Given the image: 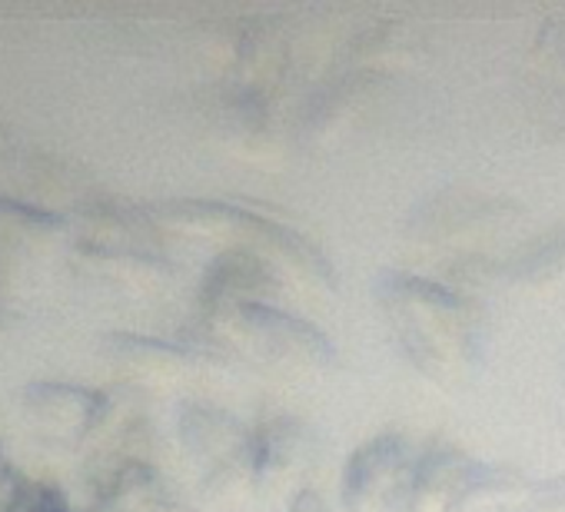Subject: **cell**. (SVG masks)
Wrapping results in <instances>:
<instances>
[{"instance_id":"6da1fadb","label":"cell","mask_w":565,"mask_h":512,"mask_svg":"<svg viewBox=\"0 0 565 512\" xmlns=\"http://www.w3.org/2000/svg\"><path fill=\"white\" fill-rule=\"evenodd\" d=\"M373 294L399 356L423 380L449 386L479 366L489 317L472 294L406 270H383Z\"/></svg>"},{"instance_id":"7a4b0ae2","label":"cell","mask_w":565,"mask_h":512,"mask_svg":"<svg viewBox=\"0 0 565 512\" xmlns=\"http://www.w3.org/2000/svg\"><path fill=\"white\" fill-rule=\"evenodd\" d=\"M150 216L163 236L216 243L220 253L236 246L259 249L282 270L294 294H303L310 300H337L340 280L327 253L273 216H259L223 200H163L150 206Z\"/></svg>"},{"instance_id":"3957f363","label":"cell","mask_w":565,"mask_h":512,"mask_svg":"<svg viewBox=\"0 0 565 512\" xmlns=\"http://www.w3.org/2000/svg\"><path fill=\"white\" fill-rule=\"evenodd\" d=\"M186 346L276 376H323L340 363L333 340L320 327L273 303L196 310Z\"/></svg>"},{"instance_id":"277c9868","label":"cell","mask_w":565,"mask_h":512,"mask_svg":"<svg viewBox=\"0 0 565 512\" xmlns=\"http://www.w3.org/2000/svg\"><path fill=\"white\" fill-rule=\"evenodd\" d=\"M515 223H522V206L515 200L452 186L413 206L403 236L413 249L449 256V264H456L466 256H482V243L509 233Z\"/></svg>"},{"instance_id":"5b68a950","label":"cell","mask_w":565,"mask_h":512,"mask_svg":"<svg viewBox=\"0 0 565 512\" xmlns=\"http://www.w3.org/2000/svg\"><path fill=\"white\" fill-rule=\"evenodd\" d=\"M177 446L196 472L206 499L253 492V429L213 403H183L177 413Z\"/></svg>"},{"instance_id":"8992f818","label":"cell","mask_w":565,"mask_h":512,"mask_svg":"<svg viewBox=\"0 0 565 512\" xmlns=\"http://www.w3.org/2000/svg\"><path fill=\"white\" fill-rule=\"evenodd\" d=\"M426 442L413 433L386 429L356 446L343 466V512H406Z\"/></svg>"},{"instance_id":"52a82bcc","label":"cell","mask_w":565,"mask_h":512,"mask_svg":"<svg viewBox=\"0 0 565 512\" xmlns=\"http://www.w3.org/2000/svg\"><path fill=\"white\" fill-rule=\"evenodd\" d=\"M104 360L124 380L127 390L140 396H177L200 386L223 363L193 350L163 343L137 333H110L104 337Z\"/></svg>"},{"instance_id":"ba28073f","label":"cell","mask_w":565,"mask_h":512,"mask_svg":"<svg viewBox=\"0 0 565 512\" xmlns=\"http://www.w3.org/2000/svg\"><path fill=\"white\" fill-rule=\"evenodd\" d=\"M67 267L84 290L100 297H147L170 287L177 274L167 249L90 243H71Z\"/></svg>"},{"instance_id":"9c48e42d","label":"cell","mask_w":565,"mask_h":512,"mask_svg":"<svg viewBox=\"0 0 565 512\" xmlns=\"http://www.w3.org/2000/svg\"><path fill=\"white\" fill-rule=\"evenodd\" d=\"M320 462V436L297 416H269L253 429V492L297 495Z\"/></svg>"},{"instance_id":"30bf717a","label":"cell","mask_w":565,"mask_h":512,"mask_svg":"<svg viewBox=\"0 0 565 512\" xmlns=\"http://www.w3.org/2000/svg\"><path fill=\"white\" fill-rule=\"evenodd\" d=\"M67 239V220L21 206L14 200H0V290H8L41 267H51Z\"/></svg>"},{"instance_id":"8fae6325","label":"cell","mask_w":565,"mask_h":512,"mask_svg":"<svg viewBox=\"0 0 565 512\" xmlns=\"http://www.w3.org/2000/svg\"><path fill=\"white\" fill-rule=\"evenodd\" d=\"M206 127L213 130L216 143L246 160H269L276 157V120L269 100L259 87L226 84L213 90V104L206 110Z\"/></svg>"},{"instance_id":"7c38bea8","label":"cell","mask_w":565,"mask_h":512,"mask_svg":"<svg viewBox=\"0 0 565 512\" xmlns=\"http://www.w3.org/2000/svg\"><path fill=\"white\" fill-rule=\"evenodd\" d=\"M290 294V284L282 270L263 256L259 249H223L210 264L203 284H200V310L216 307H236V303H273Z\"/></svg>"},{"instance_id":"4fadbf2b","label":"cell","mask_w":565,"mask_h":512,"mask_svg":"<svg viewBox=\"0 0 565 512\" xmlns=\"http://www.w3.org/2000/svg\"><path fill=\"white\" fill-rule=\"evenodd\" d=\"M100 393L67 383H31L21 396L31 426L54 446L84 449Z\"/></svg>"},{"instance_id":"5bb4252c","label":"cell","mask_w":565,"mask_h":512,"mask_svg":"<svg viewBox=\"0 0 565 512\" xmlns=\"http://www.w3.org/2000/svg\"><path fill=\"white\" fill-rule=\"evenodd\" d=\"M94 512H180V499L147 459H114L90 502Z\"/></svg>"},{"instance_id":"9a60e30c","label":"cell","mask_w":565,"mask_h":512,"mask_svg":"<svg viewBox=\"0 0 565 512\" xmlns=\"http://www.w3.org/2000/svg\"><path fill=\"white\" fill-rule=\"evenodd\" d=\"M476 466L479 459L466 449L443 439H429L409 489L406 512H456V502Z\"/></svg>"},{"instance_id":"2e32d148","label":"cell","mask_w":565,"mask_h":512,"mask_svg":"<svg viewBox=\"0 0 565 512\" xmlns=\"http://www.w3.org/2000/svg\"><path fill=\"white\" fill-rule=\"evenodd\" d=\"M380 84H383V74L373 67H353L343 77H337L330 87L317 94V100L307 110V120H303L307 137L317 143H327L330 137L347 130V124H353L376 100Z\"/></svg>"},{"instance_id":"e0dca14e","label":"cell","mask_w":565,"mask_h":512,"mask_svg":"<svg viewBox=\"0 0 565 512\" xmlns=\"http://www.w3.org/2000/svg\"><path fill=\"white\" fill-rule=\"evenodd\" d=\"M216 54L230 84L256 87L259 77L279 71V61L287 57V44L266 21H239L236 28L223 31V44L216 47Z\"/></svg>"},{"instance_id":"ac0fdd59","label":"cell","mask_w":565,"mask_h":512,"mask_svg":"<svg viewBox=\"0 0 565 512\" xmlns=\"http://www.w3.org/2000/svg\"><path fill=\"white\" fill-rule=\"evenodd\" d=\"M499 280L525 294H558L565 290V226L515 249L499 264Z\"/></svg>"},{"instance_id":"d6986e66","label":"cell","mask_w":565,"mask_h":512,"mask_svg":"<svg viewBox=\"0 0 565 512\" xmlns=\"http://www.w3.org/2000/svg\"><path fill=\"white\" fill-rule=\"evenodd\" d=\"M529 489L532 479L515 466L479 462L456 502V512H509Z\"/></svg>"},{"instance_id":"ffe728a7","label":"cell","mask_w":565,"mask_h":512,"mask_svg":"<svg viewBox=\"0 0 565 512\" xmlns=\"http://www.w3.org/2000/svg\"><path fill=\"white\" fill-rule=\"evenodd\" d=\"M509 512H565V476L532 482V489Z\"/></svg>"},{"instance_id":"44dd1931","label":"cell","mask_w":565,"mask_h":512,"mask_svg":"<svg viewBox=\"0 0 565 512\" xmlns=\"http://www.w3.org/2000/svg\"><path fill=\"white\" fill-rule=\"evenodd\" d=\"M8 512H71V509L61 499V492H54L51 486L24 482V489L18 492V499L8 505Z\"/></svg>"},{"instance_id":"7402d4cb","label":"cell","mask_w":565,"mask_h":512,"mask_svg":"<svg viewBox=\"0 0 565 512\" xmlns=\"http://www.w3.org/2000/svg\"><path fill=\"white\" fill-rule=\"evenodd\" d=\"M287 512H330V509H327V499H323L313 486H307V489H300V492L290 499Z\"/></svg>"}]
</instances>
